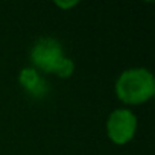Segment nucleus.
<instances>
[{
	"mask_svg": "<svg viewBox=\"0 0 155 155\" xmlns=\"http://www.w3.org/2000/svg\"><path fill=\"white\" fill-rule=\"evenodd\" d=\"M114 91L123 104L141 105L155 94V78L147 68H128L117 78Z\"/></svg>",
	"mask_w": 155,
	"mask_h": 155,
	"instance_id": "nucleus-1",
	"label": "nucleus"
},
{
	"mask_svg": "<svg viewBox=\"0 0 155 155\" xmlns=\"http://www.w3.org/2000/svg\"><path fill=\"white\" fill-rule=\"evenodd\" d=\"M64 56L65 55L61 43L52 37H43L37 40L31 50V61L34 68L43 73H53Z\"/></svg>",
	"mask_w": 155,
	"mask_h": 155,
	"instance_id": "nucleus-2",
	"label": "nucleus"
},
{
	"mask_svg": "<svg viewBox=\"0 0 155 155\" xmlns=\"http://www.w3.org/2000/svg\"><path fill=\"white\" fill-rule=\"evenodd\" d=\"M137 131V117L131 110L117 108L107 120V135L114 144H126L131 141Z\"/></svg>",
	"mask_w": 155,
	"mask_h": 155,
	"instance_id": "nucleus-3",
	"label": "nucleus"
},
{
	"mask_svg": "<svg viewBox=\"0 0 155 155\" xmlns=\"http://www.w3.org/2000/svg\"><path fill=\"white\" fill-rule=\"evenodd\" d=\"M18 82L25 88L26 93H29L34 97H43L47 91V84L43 79L40 71H37L34 67H26L18 74Z\"/></svg>",
	"mask_w": 155,
	"mask_h": 155,
	"instance_id": "nucleus-4",
	"label": "nucleus"
},
{
	"mask_svg": "<svg viewBox=\"0 0 155 155\" xmlns=\"http://www.w3.org/2000/svg\"><path fill=\"white\" fill-rule=\"evenodd\" d=\"M73 71H74V62H73V59H70L68 56H64L61 59V62L56 65L53 74H56L58 78H64V79H65V78H70L73 74Z\"/></svg>",
	"mask_w": 155,
	"mask_h": 155,
	"instance_id": "nucleus-5",
	"label": "nucleus"
},
{
	"mask_svg": "<svg viewBox=\"0 0 155 155\" xmlns=\"http://www.w3.org/2000/svg\"><path fill=\"white\" fill-rule=\"evenodd\" d=\"M76 5H78L76 0H73V2H55V6H58L61 9H70V8H73Z\"/></svg>",
	"mask_w": 155,
	"mask_h": 155,
	"instance_id": "nucleus-6",
	"label": "nucleus"
}]
</instances>
